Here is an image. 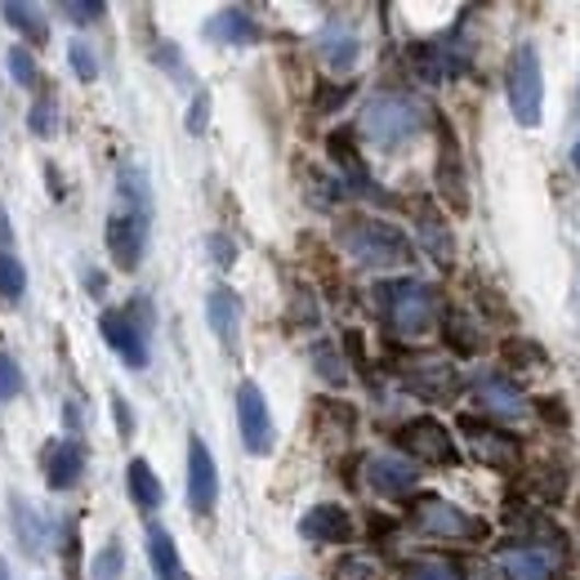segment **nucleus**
<instances>
[{
	"label": "nucleus",
	"instance_id": "obj_1",
	"mask_svg": "<svg viewBox=\"0 0 580 580\" xmlns=\"http://www.w3.org/2000/svg\"><path fill=\"white\" fill-rule=\"evenodd\" d=\"M148 232H152V183L139 166H121L116 174V211L107 219V250L112 264L135 273L148 254Z\"/></svg>",
	"mask_w": 580,
	"mask_h": 580
},
{
	"label": "nucleus",
	"instance_id": "obj_2",
	"mask_svg": "<svg viewBox=\"0 0 580 580\" xmlns=\"http://www.w3.org/2000/svg\"><path fill=\"white\" fill-rule=\"evenodd\" d=\"M336 241L349 254L353 264L375 269V273H389V269H411L416 264V246L411 237L389 224V219H375V215H344L336 224Z\"/></svg>",
	"mask_w": 580,
	"mask_h": 580
},
{
	"label": "nucleus",
	"instance_id": "obj_3",
	"mask_svg": "<svg viewBox=\"0 0 580 580\" xmlns=\"http://www.w3.org/2000/svg\"><path fill=\"white\" fill-rule=\"evenodd\" d=\"M379 321L389 327L398 340H420L442 321V295L437 286L420 277H394V282H375L371 291Z\"/></svg>",
	"mask_w": 580,
	"mask_h": 580
},
{
	"label": "nucleus",
	"instance_id": "obj_4",
	"mask_svg": "<svg viewBox=\"0 0 580 580\" xmlns=\"http://www.w3.org/2000/svg\"><path fill=\"white\" fill-rule=\"evenodd\" d=\"M424 121H429V107L416 94L379 90L366 99V107L357 116V135L366 144H375L379 152H402L407 144H416L424 135Z\"/></svg>",
	"mask_w": 580,
	"mask_h": 580
},
{
	"label": "nucleus",
	"instance_id": "obj_5",
	"mask_svg": "<svg viewBox=\"0 0 580 580\" xmlns=\"http://www.w3.org/2000/svg\"><path fill=\"white\" fill-rule=\"evenodd\" d=\"M504 94H509V112L519 125L536 130L541 116H545V68H541V54L532 41H523L509 58V72H504Z\"/></svg>",
	"mask_w": 580,
	"mask_h": 580
},
{
	"label": "nucleus",
	"instance_id": "obj_6",
	"mask_svg": "<svg viewBox=\"0 0 580 580\" xmlns=\"http://www.w3.org/2000/svg\"><path fill=\"white\" fill-rule=\"evenodd\" d=\"M103 340L112 344V353L130 366V371H144L148 366V336H152V299L148 295H139V299H130L125 308H112V312H103Z\"/></svg>",
	"mask_w": 580,
	"mask_h": 580
},
{
	"label": "nucleus",
	"instance_id": "obj_7",
	"mask_svg": "<svg viewBox=\"0 0 580 580\" xmlns=\"http://www.w3.org/2000/svg\"><path fill=\"white\" fill-rule=\"evenodd\" d=\"M394 375L420 402H456V394H460V371L442 353H398Z\"/></svg>",
	"mask_w": 580,
	"mask_h": 580
},
{
	"label": "nucleus",
	"instance_id": "obj_8",
	"mask_svg": "<svg viewBox=\"0 0 580 580\" xmlns=\"http://www.w3.org/2000/svg\"><path fill=\"white\" fill-rule=\"evenodd\" d=\"M411 527L424 532V536H437V541H460V545H478L491 532L478 519V513L451 504L446 496H416V504H411Z\"/></svg>",
	"mask_w": 580,
	"mask_h": 580
},
{
	"label": "nucleus",
	"instance_id": "obj_9",
	"mask_svg": "<svg viewBox=\"0 0 580 580\" xmlns=\"http://www.w3.org/2000/svg\"><path fill=\"white\" fill-rule=\"evenodd\" d=\"M460 433L469 442V451L496 474H519L523 460H527V446L519 433H509L504 424L496 420H478V416H460Z\"/></svg>",
	"mask_w": 580,
	"mask_h": 580
},
{
	"label": "nucleus",
	"instance_id": "obj_10",
	"mask_svg": "<svg viewBox=\"0 0 580 580\" xmlns=\"http://www.w3.org/2000/svg\"><path fill=\"white\" fill-rule=\"evenodd\" d=\"M398 451H407V460H424V465H437V469H451V465H460V446L456 437H451V429L433 416H416L407 420L398 433H394Z\"/></svg>",
	"mask_w": 580,
	"mask_h": 580
},
{
	"label": "nucleus",
	"instance_id": "obj_11",
	"mask_svg": "<svg viewBox=\"0 0 580 580\" xmlns=\"http://www.w3.org/2000/svg\"><path fill=\"white\" fill-rule=\"evenodd\" d=\"M469 389L478 398V407L487 411V420L509 424V420H523L532 411V398L523 394V384L513 379L509 371H482L469 379Z\"/></svg>",
	"mask_w": 580,
	"mask_h": 580
},
{
	"label": "nucleus",
	"instance_id": "obj_12",
	"mask_svg": "<svg viewBox=\"0 0 580 580\" xmlns=\"http://www.w3.org/2000/svg\"><path fill=\"white\" fill-rule=\"evenodd\" d=\"M437 197L456 211L469 215V174H465V152L460 139L446 121H437Z\"/></svg>",
	"mask_w": 580,
	"mask_h": 580
},
{
	"label": "nucleus",
	"instance_id": "obj_13",
	"mask_svg": "<svg viewBox=\"0 0 580 580\" xmlns=\"http://www.w3.org/2000/svg\"><path fill=\"white\" fill-rule=\"evenodd\" d=\"M416 482H420V469L407 456H398V451H379V456L362 460V487L375 491V496H384V500L411 496Z\"/></svg>",
	"mask_w": 580,
	"mask_h": 580
},
{
	"label": "nucleus",
	"instance_id": "obj_14",
	"mask_svg": "<svg viewBox=\"0 0 580 580\" xmlns=\"http://www.w3.org/2000/svg\"><path fill=\"white\" fill-rule=\"evenodd\" d=\"M237 429H241V442H246L250 456H269L273 442H277L269 402H264V394H260V384H250V379L237 389Z\"/></svg>",
	"mask_w": 580,
	"mask_h": 580
},
{
	"label": "nucleus",
	"instance_id": "obj_15",
	"mask_svg": "<svg viewBox=\"0 0 580 580\" xmlns=\"http://www.w3.org/2000/svg\"><path fill=\"white\" fill-rule=\"evenodd\" d=\"M187 504H192V513H202V519H211L219 504V469H215L211 446L197 433L187 437Z\"/></svg>",
	"mask_w": 580,
	"mask_h": 580
},
{
	"label": "nucleus",
	"instance_id": "obj_16",
	"mask_svg": "<svg viewBox=\"0 0 580 580\" xmlns=\"http://www.w3.org/2000/svg\"><path fill=\"white\" fill-rule=\"evenodd\" d=\"M407 206H411V215H416V232H420L424 254H429L437 269H451V264H456V237H451V224H446V215L437 211V202L411 197Z\"/></svg>",
	"mask_w": 580,
	"mask_h": 580
},
{
	"label": "nucleus",
	"instance_id": "obj_17",
	"mask_svg": "<svg viewBox=\"0 0 580 580\" xmlns=\"http://www.w3.org/2000/svg\"><path fill=\"white\" fill-rule=\"evenodd\" d=\"M299 536L312 545H349L357 536V523L344 504H312L299 519Z\"/></svg>",
	"mask_w": 580,
	"mask_h": 580
},
{
	"label": "nucleus",
	"instance_id": "obj_18",
	"mask_svg": "<svg viewBox=\"0 0 580 580\" xmlns=\"http://www.w3.org/2000/svg\"><path fill=\"white\" fill-rule=\"evenodd\" d=\"M317 54L327 62L331 72H353L357 68V54H362V41H357V27L353 23H327L317 32Z\"/></svg>",
	"mask_w": 580,
	"mask_h": 580
},
{
	"label": "nucleus",
	"instance_id": "obj_19",
	"mask_svg": "<svg viewBox=\"0 0 580 580\" xmlns=\"http://www.w3.org/2000/svg\"><path fill=\"white\" fill-rule=\"evenodd\" d=\"M86 474V451L77 437H62V442H49L45 446V482L54 491H72Z\"/></svg>",
	"mask_w": 580,
	"mask_h": 580
},
{
	"label": "nucleus",
	"instance_id": "obj_20",
	"mask_svg": "<svg viewBox=\"0 0 580 580\" xmlns=\"http://www.w3.org/2000/svg\"><path fill=\"white\" fill-rule=\"evenodd\" d=\"M312 429H317V437L327 442L331 451H344L349 446V437H353V429H357V411L349 407V402H336V398H317L312 402Z\"/></svg>",
	"mask_w": 580,
	"mask_h": 580
},
{
	"label": "nucleus",
	"instance_id": "obj_21",
	"mask_svg": "<svg viewBox=\"0 0 580 580\" xmlns=\"http://www.w3.org/2000/svg\"><path fill=\"white\" fill-rule=\"evenodd\" d=\"M206 321H211V331L219 336L224 349H237V340H241V295L232 286H215L206 295Z\"/></svg>",
	"mask_w": 580,
	"mask_h": 580
},
{
	"label": "nucleus",
	"instance_id": "obj_22",
	"mask_svg": "<svg viewBox=\"0 0 580 580\" xmlns=\"http://www.w3.org/2000/svg\"><path fill=\"white\" fill-rule=\"evenodd\" d=\"M504 580H554V558L541 545H509L496 558Z\"/></svg>",
	"mask_w": 580,
	"mask_h": 580
},
{
	"label": "nucleus",
	"instance_id": "obj_23",
	"mask_svg": "<svg viewBox=\"0 0 580 580\" xmlns=\"http://www.w3.org/2000/svg\"><path fill=\"white\" fill-rule=\"evenodd\" d=\"M327 152H331V161L340 166V174H344V183H349L353 192H366V197H379V187H375V183H371V174H366V161L357 157L353 130H336V135L327 139Z\"/></svg>",
	"mask_w": 580,
	"mask_h": 580
},
{
	"label": "nucleus",
	"instance_id": "obj_24",
	"mask_svg": "<svg viewBox=\"0 0 580 580\" xmlns=\"http://www.w3.org/2000/svg\"><path fill=\"white\" fill-rule=\"evenodd\" d=\"M260 36H264V27L254 23L246 10H219L206 23V41H215V45H254Z\"/></svg>",
	"mask_w": 580,
	"mask_h": 580
},
{
	"label": "nucleus",
	"instance_id": "obj_25",
	"mask_svg": "<svg viewBox=\"0 0 580 580\" xmlns=\"http://www.w3.org/2000/svg\"><path fill=\"white\" fill-rule=\"evenodd\" d=\"M148 562H152L157 580H192L187 567H183V558H179L174 536L161 523H148Z\"/></svg>",
	"mask_w": 580,
	"mask_h": 580
},
{
	"label": "nucleus",
	"instance_id": "obj_26",
	"mask_svg": "<svg viewBox=\"0 0 580 580\" xmlns=\"http://www.w3.org/2000/svg\"><path fill=\"white\" fill-rule=\"evenodd\" d=\"M442 340L456 349L460 357H474V353H482V331H478V321L465 312V308H442Z\"/></svg>",
	"mask_w": 580,
	"mask_h": 580
},
{
	"label": "nucleus",
	"instance_id": "obj_27",
	"mask_svg": "<svg viewBox=\"0 0 580 580\" xmlns=\"http://www.w3.org/2000/svg\"><path fill=\"white\" fill-rule=\"evenodd\" d=\"M10 509H14V532H19L23 549H27V554H41V549H45V541L54 536V527L41 519V513H36L23 496H14V500H10Z\"/></svg>",
	"mask_w": 580,
	"mask_h": 580
},
{
	"label": "nucleus",
	"instance_id": "obj_28",
	"mask_svg": "<svg viewBox=\"0 0 580 580\" xmlns=\"http://www.w3.org/2000/svg\"><path fill=\"white\" fill-rule=\"evenodd\" d=\"M125 487H130V496H135V504L144 513L161 509V500H166V487H161V478L152 474L148 460H130V469H125Z\"/></svg>",
	"mask_w": 580,
	"mask_h": 580
},
{
	"label": "nucleus",
	"instance_id": "obj_29",
	"mask_svg": "<svg viewBox=\"0 0 580 580\" xmlns=\"http://www.w3.org/2000/svg\"><path fill=\"white\" fill-rule=\"evenodd\" d=\"M500 357H504L509 371H545L549 366V353L536 340H519V336H509L500 344Z\"/></svg>",
	"mask_w": 580,
	"mask_h": 580
},
{
	"label": "nucleus",
	"instance_id": "obj_30",
	"mask_svg": "<svg viewBox=\"0 0 580 580\" xmlns=\"http://www.w3.org/2000/svg\"><path fill=\"white\" fill-rule=\"evenodd\" d=\"M308 357H312L317 379H327L331 389H344V384H349V366H344V357H340V349H336L331 340H317Z\"/></svg>",
	"mask_w": 580,
	"mask_h": 580
},
{
	"label": "nucleus",
	"instance_id": "obj_31",
	"mask_svg": "<svg viewBox=\"0 0 580 580\" xmlns=\"http://www.w3.org/2000/svg\"><path fill=\"white\" fill-rule=\"evenodd\" d=\"M527 482H532L527 496H541L545 504H558L567 496V469L562 465H532Z\"/></svg>",
	"mask_w": 580,
	"mask_h": 580
},
{
	"label": "nucleus",
	"instance_id": "obj_32",
	"mask_svg": "<svg viewBox=\"0 0 580 580\" xmlns=\"http://www.w3.org/2000/svg\"><path fill=\"white\" fill-rule=\"evenodd\" d=\"M23 291H27V269L14 260V254H0V295L19 299Z\"/></svg>",
	"mask_w": 580,
	"mask_h": 580
},
{
	"label": "nucleus",
	"instance_id": "obj_33",
	"mask_svg": "<svg viewBox=\"0 0 580 580\" xmlns=\"http://www.w3.org/2000/svg\"><path fill=\"white\" fill-rule=\"evenodd\" d=\"M532 411H536L545 424H554V429H571V411H567V402H562L558 394H541V398H532Z\"/></svg>",
	"mask_w": 580,
	"mask_h": 580
},
{
	"label": "nucleus",
	"instance_id": "obj_34",
	"mask_svg": "<svg viewBox=\"0 0 580 580\" xmlns=\"http://www.w3.org/2000/svg\"><path fill=\"white\" fill-rule=\"evenodd\" d=\"M54 121H58V103H54V94H41V99H36V107H32V116H27L32 135L49 139V135H54Z\"/></svg>",
	"mask_w": 580,
	"mask_h": 580
},
{
	"label": "nucleus",
	"instance_id": "obj_35",
	"mask_svg": "<svg viewBox=\"0 0 580 580\" xmlns=\"http://www.w3.org/2000/svg\"><path fill=\"white\" fill-rule=\"evenodd\" d=\"M0 14H5L19 32H27L32 41H45V27H41V19H36V10H32V5H14V0H10V5H0Z\"/></svg>",
	"mask_w": 580,
	"mask_h": 580
},
{
	"label": "nucleus",
	"instance_id": "obj_36",
	"mask_svg": "<svg viewBox=\"0 0 580 580\" xmlns=\"http://www.w3.org/2000/svg\"><path fill=\"white\" fill-rule=\"evenodd\" d=\"M68 58H72V72H77L81 81H99V54H94L86 41H72V45H68Z\"/></svg>",
	"mask_w": 580,
	"mask_h": 580
},
{
	"label": "nucleus",
	"instance_id": "obj_37",
	"mask_svg": "<svg viewBox=\"0 0 580 580\" xmlns=\"http://www.w3.org/2000/svg\"><path fill=\"white\" fill-rule=\"evenodd\" d=\"M19 394H23V371H19V362L10 353H0V402H10Z\"/></svg>",
	"mask_w": 580,
	"mask_h": 580
},
{
	"label": "nucleus",
	"instance_id": "obj_38",
	"mask_svg": "<svg viewBox=\"0 0 580 580\" xmlns=\"http://www.w3.org/2000/svg\"><path fill=\"white\" fill-rule=\"evenodd\" d=\"M336 580H379V567L371 558H362V554H349V558H340Z\"/></svg>",
	"mask_w": 580,
	"mask_h": 580
},
{
	"label": "nucleus",
	"instance_id": "obj_39",
	"mask_svg": "<svg viewBox=\"0 0 580 580\" xmlns=\"http://www.w3.org/2000/svg\"><path fill=\"white\" fill-rule=\"evenodd\" d=\"M58 10H62V19H72V23H94V19L107 14L103 0H62Z\"/></svg>",
	"mask_w": 580,
	"mask_h": 580
},
{
	"label": "nucleus",
	"instance_id": "obj_40",
	"mask_svg": "<svg viewBox=\"0 0 580 580\" xmlns=\"http://www.w3.org/2000/svg\"><path fill=\"white\" fill-rule=\"evenodd\" d=\"M121 545L116 541H107L103 549H99V558H94V580H121Z\"/></svg>",
	"mask_w": 580,
	"mask_h": 580
},
{
	"label": "nucleus",
	"instance_id": "obj_41",
	"mask_svg": "<svg viewBox=\"0 0 580 580\" xmlns=\"http://www.w3.org/2000/svg\"><path fill=\"white\" fill-rule=\"evenodd\" d=\"M10 77L19 86H36V58H32V49H23V45L10 49Z\"/></svg>",
	"mask_w": 580,
	"mask_h": 580
},
{
	"label": "nucleus",
	"instance_id": "obj_42",
	"mask_svg": "<svg viewBox=\"0 0 580 580\" xmlns=\"http://www.w3.org/2000/svg\"><path fill=\"white\" fill-rule=\"evenodd\" d=\"M206 121H211V94L197 90V99H192V107H187V130L192 135H206Z\"/></svg>",
	"mask_w": 580,
	"mask_h": 580
},
{
	"label": "nucleus",
	"instance_id": "obj_43",
	"mask_svg": "<svg viewBox=\"0 0 580 580\" xmlns=\"http://www.w3.org/2000/svg\"><path fill=\"white\" fill-rule=\"evenodd\" d=\"M206 246H211V254H215V264H219V269H232V264H237V246H232V237L211 232Z\"/></svg>",
	"mask_w": 580,
	"mask_h": 580
},
{
	"label": "nucleus",
	"instance_id": "obj_44",
	"mask_svg": "<svg viewBox=\"0 0 580 580\" xmlns=\"http://www.w3.org/2000/svg\"><path fill=\"white\" fill-rule=\"evenodd\" d=\"M407 580H451V571L437 558H420V562L407 567Z\"/></svg>",
	"mask_w": 580,
	"mask_h": 580
},
{
	"label": "nucleus",
	"instance_id": "obj_45",
	"mask_svg": "<svg viewBox=\"0 0 580 580\" xmlns=\"http://www.w3.org/2000/svg\"><path fill=\"white\" fill-rule=\"evenodd\" d=\"M112 416H116V433L121 437H135V411L121 394H112Z\"/></svg>",
	"mask_w": 580,
	"mask_h": 580
},
{
	"label": "nucleus",
	"instance_id": "obj_46",
	"mask_svg": "<svg viewBox=\"0 0 580 580\" xmlns=\"http://www.w3.org/2000/svg\"><path fill=\"white\" fill-rule=\"evenodd\" d=\"M317 94H321V99H317V112H336V107H344V99H349L353 90H349V86H321Z\"/></svg>",
	"mask_w": 580,
	"mask_h": 580
},
{
	"label": "nucleus",
	"instance_id": "obj_47",
	"mask_svg": "<svg viewBox=\"0 0 580 580\" xmlns=\"http://www.w3.org/2000/svg\"><path fill=\"white\" fill-rule=\"evenodd\" d=\"M157 62H166L174 77H183V62H179V49L174 45H157Z\"/></svg>",
	"mask_w": 580,
	"mask_h": 580
},
{
	"label": "nucleus",
	"instance_id": "obj_48",
	"mask_svg": "<svg viewBox=\"0 0 580 580\" xmlns=\"http://www.w3.org/2000/svg\"><path fill=\"white\" fill-rule=\"evenodd\" d=\"M571 166H576V170H580V144H576V148H571Z\"/></svg>",
	"mask_w": 580,
	"mask_h": 580
},
{
	"label": "nucleus",
	"instance_id": "obj_49",
	"mask_svg": "<svg viewBox=\"0 0 580 580\" xmlns=\"http://www.w3.org/2000/svg\"><path fill=\"white\" fill-rule=\"evenodd\" d=\"M0 580H10V567H5V558H0Z\"/></svg>",
	"mask_w": 580,
	"mask_h": 580
},
{
	"label": "nucleus",
	"instance_id": "obj_50",
	"mask_svg": "<svg viewBox=\"0 0 580 580\" xmlns=\"http://www.w3.org/2000/svg\"><path fill=\"white\" fill-rule=\"evenodd\" d=\"M576 519H580V496H576Z\"/></svg>",
	"mask_w": 580,
	"mask_h": 580
}]
</instances>
